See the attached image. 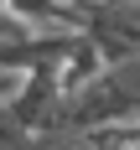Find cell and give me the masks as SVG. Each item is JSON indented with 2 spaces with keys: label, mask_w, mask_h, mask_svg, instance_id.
I'll return each instance as SVG.
<instances>
[{
  "label": "cell",
  "mask_w": 140,
  "mask_h": 150,
  "mask_svg": "<svg viewBox=\"0 0 140 150\" xmlns=\"http://www.w3.org/2000/svg\"><path fill=\"white\" fill-rule=\"evenodd\" d=\"M83 31L104 52V62L140 57V0H99V5H88L83 11Z\"/></svg>",
  "instance_id": "obj_1"
},
{
  "label": "cell",
  "mask_w": 140,
  "mask_h": 150,
  "mask_svg": "<svg viewBox=\"0 0 140 150\" xmlns=\"http://www.w3.org/2000/svg\"><path fill=\"white\" fill-rule=\"evenodd\" d=\"M0 150H42V135L26 129V124L11 114V104L0 109Z\"/></svg>",
  "instance_id": "obj_2"
},
{
  "label": "cell",
  "mask_w": 140,
  "mask_h": 150,
  "mask_svg": "<svg viewBox=\"0 0 140 150\" xmlns=\"http://www.w3.org/2000/svg\"><path fill=\"white\" fill-rule=\"evenodd\" d=\"M21 83H26V73H21V67H5V62H0V109L11 104L16 93H21Z\"/></svg>",
  "instance_id": "obj_3"
},
{
  "label": "cell",
  "mask_w": 140,
  "mask_h": 150,
  "mask_svg": "<svg viewBox=\"0 0 140 150\" xmlns=\"http://www.w3.org/2000/svg\"><path fill=\"white\" fill-rule=\"evenodd\" d=\"M68 5H78V16H83V11H88V5H99V0H68Z\"/></svg>",
  "instance_id": "obj_4"
}]
</instances>
